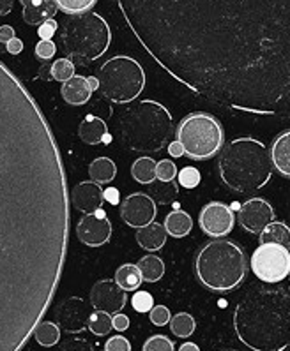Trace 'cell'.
<instances>
[{
  "instance_id": "7",
  "label": "cell",
  "mask_w": 290,
  "mask_h": 351,
  "mask_svg": "<svg viewBox=\"0 0 290 351\" xmlns=\"http://www.w3.org/2000/svg\"><path fill=\"white\" fill-rule=\"evenodd\" d=\"M110 43V27L103 16L92 11L67 16L60 27V45L64 53L83 66L107 53Z\"/></svg>"
},
{
  "instance_id": "40",
  "label": "cell",
  "mask_w": 290,
  "mask_h": 351,
  "mask_svg": "<svg viewBox=\"0 0 290 351\" xmlns=\"http://www.w3.org/2000/svg\"><path fill=\"white\" fill-rule=\"evenodd\" d=\"M170 311L166 306H153V309L149 311V319L153 325L156 326H165L170 323Z\"/></svg>"
},
{
  "instance_id": "25",
  "label": "cell",
  "mask_w": 290,
  "mask_h": 351,
  "mask_svg": "<svg viewBox=\"0 0 290 351\" xmlns=\"http://www.w3.org/2000/svg\"><path fill=\"white\" fill-rule=\"evenodd\" d=\"M117 175V166L110 157H98L89 166V177L96 184L112 182Z\"/></svg>"
},
{
  "instance_id": "42",
  "label": "cell",
  "mask_w": 290,
  "mask_h": 351,
  "mask_svg": "<svg viewBox=\"0 0 290 351\" xmlns=\"http://www.w3.org/2000/svg\"><path fill=\"white\" fill-rule=\"evenodd\" d=\"M60 351H94L92 350V344L85 339H69L63 344Z\"/></svg>"
},
{
  "instance_id": "32",
  "label": "cell",
  "mask_w": 290,
  "mask_h": 351,
  "mask_svg": "<svg viewBox=\"0 0 290 351\" xmlns=\"http://www.w3.org/2000/svg\"><path fill=\"white\" fill-rule=\"evenodd\" d=\"M89 330L92 332L98 337H103V335H108L112 332L113 323H112V314L103 313V311H94L89 318Z\"/></svg>"
},
{
  "instance_id": "24",
  "label": "cell",
  "mask_w": 290,
  "mask_h": 351,
  "mask_svg": "<svg viewBox=\"0 0 290 351\" xmlns=\"http://www.w3.org/2000/svg\"><path fill=\"white\" fill-rule=\"evenodd\" d=\"M58 9L55 5L54 0H43L41 4L30 5V8H23V20L27 25L38 27L41 25L43 21L52 20L55 16Z\"/></svg>"
},
{
  "instance_id": "18",
  "label": "cell",
  "mask_w": 290,
  "mask_h": 351,
  "mask_svg": "<svg viewBox=\"0 0 290 351\" xmlns=\"http://www.w3.org/2000/svg\"><path fill=\"white\" fill-rule=\"evenodd\" d=\"M269 159L274 171L290 178V129L278 134L269 147Z\"/></svg>"
},
{
  "instance_id": "23",
  "label": "cell",
  "mask_w": 290,
  "mask_h": 351,
  "mask_svg": "<svg viewBox=\"0 0 290 351\" xmlns=\"http://www.w3.org/2000/svg\"><path fill=\"white\" fill-rule=\"evenodd\" d=\"M260 244H278L290 247V228L282 221H273L258 233Z\"/></svg>"
},
{
  "instance_id": "50",
  "label": "cell",
  "mask_w": 290,
  "mask_h": 351,
  "mask_svg": "<svg viewBox=\"0 0 290 351\" xmlns=\"http://www.w3.org/2000/svg\"><path fill=\"white\" fill-rule=\"evenodd\" d=\"M11 9H13V0H0V16L11 13Z\"/></svg>"
},
{
  "instance_id": "39",
  "label": "cell",
  "mask_w": 290,
  "mask_h": 351,
  "mask_svg": "<svg viewBox=\"0 0 290 351\" xmlns=\"http://www.w3.org/2000/svg\"><path fill=\"white\" fill-rule=\"evenodd\" d=\"M131 304L133 309L137 311V313H149L154 306V298L147 291H137V293L133 295Z\"/></svg>"
},
{
  "instance_id": "34",
  "label": "cell",
  "mask_w": 290,
  "mask_h": 351,
  "mask_svg": "<svg viewBox=\"0 0 290 351\" xmlns=\"http://www.w3.org/2000/svg\"><path fill=\"white\" fill-rule=\"evenodd\" d=\"M71 76H75V64L71 58H57L52 62V78L55 82H66Z\"/></svg>"
},
{
  "instance_id": "47",
  "label": "cell",
  "mask_w": 290,
  "mask_h": 351,
  "mask_svg": "<svg viewBox=\"0 0 290 351\" xmlns=\"http://www.w3.org/2000/svg\"><path fill=\"white\" fill-rule=\"evenodd\" d=\"M5 51L11 55H20L21 51H23V41L18 38H13L8 45H5Z\"/></svg>"
},
{
  "instance_id": "41",
  "label": "cell",
  "mask_w": 290,
  "mask_h": 351,
  "mask_svg": "<svg viewBox=\"0 0 290 351\" xmlns=\"http://www.w3.org/2000/svg\"><path fill=\"white\" fill-rule=\"evenodd\" d=\"M104 351H131V344L124 335H113L104 344Z\"/></svg>"
},
{
  "instance_id": "43",
  "label": "cell",
  "mask_w": 290,
  "mask_h": 351,
  "mask_svg": "<svg viewBox=\"0 0 290 351\" xmlns=\"http://www.w3.org/2000/svg\"><path fill=\"white\" fill-rule=\"evenodd\" d=\"M55 32H57V21H55L54 18H52V20L43 21L41 25H39L38 36L41 39H45V41H48V39L54 38Z\"/></svg>"
},
{
  "instance_id": "12",
  "label": "cell",
  "mask_w": 290,
  "mask_h": 351,
  "mask_svg": "<svg viewBox=\"0 0 290 351\" xmlns=\"http://www.w3.org/2000/svg\"><path fill=\"white\" fill-rule=\"evenodd\" d=\"M94 307L80 297H69L63 300L55 309L58 328L67 334H80L87 328L89 318Z\"/></svg>"
},
{
  "instance_id": "16",
  "label": "cell",
  "mask_w": 290,
  "mask_h": 351,
  "mask_svg": "<svg viewBox=\"0 0 290 351\" xmlns=\"http://www.w3.org/2000/svg\"><path fill=\"white\" fill-rule=\"evenodd\" d=\"M76 237L82 244L89 247H101L112 237V223L100 208L94 214L83 215V219H80V223L76 224Z\"/></svg>"
},
{
  "instance_id": "17",
  "label": "cell",
  "mask_w": 290,
  "mask_h": 351,
  "mask_svg": "<svg viewBox=\"0 0 290 351\" xmlns=\"http://www.w3.org/2000/svg\"><path fill=\"white\" fill-rule=\"evenodd\" d=\"M71 205L82 214H94L103 207V189L96 182H80L69 193Z\"/></svg>"
},
{
  "instance_id": "8",
  "label": "cell",
  "mask_w": 290,
  "mask_h": 351,
  "mask_svg": "<svg viewBox=\"0 0 290 351\" xmlns=\"http://www.w3.org/2000/svg\"><path fill=\"white\" fill-rule=\"evenodd\" d=\"M177 141L193 161H208L225 147V131L221 122L211 113L195 112L184 117L175 131Z\"/></svg>"
},
{
  "instance_id": "1",
  "label": "cell",
  "mask_w": 290,
  "mask_h": 351,
  "mask_svg": "<svg viewBox=\"0 0 290 351\" xmlns=\"http://www.w3.org/2000/svg\"><path fill=\"white\" fill-rule=\"evenodd\" d=\"M57 140L25 83L0 60V351H21L66 269L71 199Z\"/></svg>"
},
{
  "instance_id": "44",
  "label": "cell",
  "mask_w": 290,
  "mask_h": 351,
  "mask_svg": "<svg viewBox=\"0 0 290 351\" xmlns=\"http://www.w3.org/2000/svg\"><path fill=\"white\" fill-rule=\"evenodd\" d=\"M112 323H113V328H115L117 332H124L128 330V326H129V316H126V314L122 313H117L113 314Z\"/></svg>"
},
{
  "instance_id": "28",
  "label": "cell",
  "mask_w": 290,
  "mask_h": 351,
  "mask_svg": "<svg viewBox=\"0 0 290 351\" xmlns=\"http://www.w3.org/2000/svg\"><path fill=\"white\" fill-rule=\"evenodd\" d=\"M179 195V186L172 180V182H161V180H154L149 184V196L153 198L154 203L159 205H170L175 202Z\"/></svg>"
},
{
  "instance_id": "54",
  "label": "cell",
  "mask_w": 290,
  "mask_h": 351,
  "mask_svg": "<svg viewBox=\"0 0 290 351\" xmlns=\"http://www.w3.org/2000/svg\"><path fill=\"white\" fill-rule=\"evenodd\" d=\"M289 277H290V276H289Z\"/></svg>"
},
{
  "instance_id": "48",
  "label": "cell",
  "mask_w": 290,
  "mask_h": 351,
  "mask_svg": "<svg viewBox=\"0 0 290 351\" xmlns=\"http://www.w3.org/2000/svg\"><path fill=\"white\" fill-rule=\"evenodd\" d=\"M38 78L45 80V82H52V62H45L38 71Z\"/></svg>"
},
{
  "instance_id": "5",
  "label": "cell",
  "mask_w": 290,
  "mask_h": 351,
  "mask_svg": "<svg viewBox=\"0 0 290 351\" xmlns=\"http://www.w3.org/2000/svg\"><path fill=\"white\" fill-rule=\"evenodd\" d=\"M248 274V258L237 242L214 239L200 247L195 258V276L203 288L214 293H230Z\"/></svg>"
},
{
  "instance_id": "37",
  "label": "cell",
  "mask_w": 290,
  "mask_h": 351,
  "mask_svg": "<svg viewBox=\"0 0 290 351\" xmlns=\"http://www.w3.org/2000/svg\"><path fill=\"white\" fill-rule=\"evenodd\" d=\"M177 177V166L172 162L170 159H163V161L156 162V180L161 182H172Z\"/></svg>"
},
{
  "instance_id": "22",
  "label": "cell",
  "mask_w": 290,
  "mask_h": 351,
  "mask_svg": "<svg viewBox=\"0 0 290 351\" xmlns=\"http://www.w3.org/2000/svg\"><path fill=\"white\" fill-rule=\"evenodd\" d=\"M163 226L166 230V235L174 237V239H183V237L190 235V232L193 230V219L188 212L179 208V210H172L166 215Z\"/></svg>"
},
{
  "instance_id": "15",
  "label": "cell",
  "mask_w": 290,
  "mask_h": 351,
  "mask_svg": "<svg viewBox=\"0 0 290 351\" xmlns=\"http://www.w3.org/2000/svg\"><path fill=\"white\" fill-rule=\"evenodd\" d=\"M128 304V293L113 279H101L91 289V306L94 311L117 314Z\"/></svg>"
},
{
  "instance_id": "3",
  "label": "cell",
  "mask_w": 290,
  "mask_h": 351,
  "mask_svg": "<svg viewBox=\"0 0 290 351\" xmlns=\"http://www.w3.org/2000/svg\"><path fill=\"white\" fill-rule=\"evenodd\" d=\"M237 339L252 351H285L290 346V295L257 288L234 309Z\"/></svg>"
},
{
  "instance_id": "53",
  "label": "cell",
  "mask_w": 290,
  "mask_h": 351,
  "mask_svg": "<svg viewBox=\"0 0 290 351\" xmlns=\"http://www.w3.org/2000/svg\"><path fill=\"white\" fill-rule=\"evenodd\" d=\"M87 80H89V85H91L92 92L98 90V80H96V78H87Z\"/></svg>"
},
{
  "instance_id": "31",
  "label": "cell",
  "mask_w": 290,
  "mask_h": 351,
  "mask_svg": "<svg viewBox=\"0 0 290 351\" xmlns=\"http://www.w3.org/2000/svg\"><path fill=\"white\" fill-rule=\"evenodd\" d=\"M197 328L195 318L190 313H177L170 318V330L175 337H190Z\"/></svg>"
},
{
  "instance_id": "29",
  "label": "cell",
  "mask_w": 290,
  "mask_h": 351,
  "mask_svg": "<svg viewBox=\"0 0 290 351\" xmlns=\"http://www.w3.org/2000/svg\"><path fill=\"white\" fill-rule=\"evenodd\" d=\"M131 177L138 184H153L156 180V161L153 157H140L133 162L131 166Z\"/></svg>"
},
{
  "instance_id": "33",
  "label": "cell",
  "mask_w": 290,
  "mask_h": 351,
  "mask_svg": "<svg viewBox=\"0 0 290 351\" xmlns=\"http://www.w3.org/2000/svg\"><path fill=\"white\" fill-rule=\"evenodd\" d=\"M54 2L58 11H63L67 16L89 13L98 4V0H54Z\"/></svg>"
},
{
  "instance_id": "20",
  "label": "cell",
  "mask_w": 290,
  "mask_h": 351,
  "mask_svg": "<svg viewBox=\"0 0 290 351\" xmlns=\"http://www.w3.org/2000/svg\"><path fill=\"white\" fill-rule=\"evenodd\" d=\"M137 242L142 249L145 251H159L166 242V230L163 224L150 223L144 228L137 230Z\"/></svg>"
},
{
  "instance_id": "46",
  "label": "cell",
  "mask_w": 290,
  "mask_h": 351,
  "mask_svg": "<svg viewBox=\"0 0 290 351\" xmlns=\"http://www.w3.org/2000/svg\"><path fill=\"white\" fill-rule=\"evenodd\" d=\"M103 199L104 202L110 203V205H119V199H120L119 191H117L115 187H108V189H103Z\"/></svg>"
},
{
  "instance_id": "19",
  "label": "cell",
  "mask_w": 290,
  "mask_h": 351,
  "mask_svg": "<svg viewBox=\"0 0 290 351\" xmlns=\"http://www.w3.org/2000/svg\"><path fill=\"white\" fill-rule=\"evenodd\" d=\"M63 97L67 104L71 106H82V104L87 103L92 95V88L89 85V80L85 76L75 75L71 76L69 80L63 83Z\"/></svg>"
},
{
  "instance_id": "11",
  "label": "cell",
  "mask_w": 290,
  "mask_h": 351,
  "mask_svg": "<svg viewBox=\"0 0 290 351\" xmlns=\"http://www.w3.org/2000/svg\"><path fill=\"white\" fill-rule=\"evenodd\" d=\"M199 224L200 230L211 239H225L234 230L236 215L227 203L211 202L200 210Z\"/></svg>"
},
{
  "instance_id": "21",
  "label": "cell",
  "mask_w": 290,
  "mask_h": 351,
  "mask_svg": "<svg viewBox=\"0 0 290 351\" xmlns=\"http://www.w3.org/2000/svg\"><path fill=\"white\" fill-rule=\"evenodd\" d=\"M80 140L87 145H98L101 141H108V128L104 124V120H101L100 117L89 115L87 119L82 120V124L78 128Z\"/></svg>"
},
{
  "instance_id": "35",
  "label": "cell",
  "mask_w": 290,
  "mask_h": 351,
  "mask_svg": "<svg viewBox=\"0 0 290 351\" xmlns=\"http://www.w3.org/2000/svg\"><path fill=\"white\" fill-rule=\"evenodd\" d=\"M179 186L184 187V189H195L200 184V171L195 166H186L177 173Z\"/></svg>"
},
{
  "instance_id": "9",
  "label": "cell",
  "mask_w": 290,
  "mask_h": 351,
  "mask_svg": "<svg viewBox=\"0 0 290 351\" xmlns=\"http://www.w3.org/2000/svg\"><path fill=\"white\" fill-rule=\"evenodd\" d=\"M98 90L104 99L117 104L135 101L145 87V73L131 57L117 55L98 71Z\"/></svg>"
},
{
  "instance_id": "2",
  "label": "cell",
  "mask_w": 290,
  "mask_h": 351,
  "mask_svg": "<svg viewBox=\"0 0 290 351\" xmlns=\"http://www.w3.org/2000/svg\"><path fill=\"white\" fill-rule=\"evenodd\" d=\"M144 50L199 97L290 119V0H117Z\"/></svg>"
},
{
  "instance_id": "26",
  "label": "cell",
  "mask_w": 290,
  "mask_h": 351,
  "mask_svg": "<svg viewBox=\"0 0 290 351\" xmlns=\"http://www.w3.org/2000/svg\"><path fill=\"white\" fill-rule=\"evenodd\" d=\"M113 281L128 293V291H135V289L140 288L144 279H142V274L140 270H138L137 265L126 263L120 265L119 269H117L115 279H113Z\"/></svg>"
},
{
  "instance_id": "52",
  "label": "cell",
  "mask_w": 290,
  "mask_h": 351,
  "mask_svg": "<svg viewBox=\"0 0 290 351\" xmlns=\"http://www.w3.org/2000/svg\"><path fill=\"white\" fill-rule=\"evenodd\" d=\"M43 0H20V4L23 5V8H30V5H38L41 4Z\"/></svg>"
},
{
  "instance_id": "51",
  "label": "cell",
  "mask_w": 290,
  "mask_h": 351,
  "mask_svg": "<svg viewBox=\"0 0 290 351\" xmlns=\"http://www.w3.org/2000/svg\"><path fill=\"white\" fill-rule=\"evenodd\" d=\"M179 351H200V348L195 343H184L183 346L179 348Z\"/></svg>"
},
{
  "instance_id": "45",
  "label": "cell",
  "mask_w": 290,
  "mask_h": 351,
  "mask_svg": "<svg viewBox=\"0 0 290 351\" xmlns=\"http://www.w3.org/2000/svg\"><path fill=\"white\" fill-rule=\"evenodd\" d=\"M13 38H16V34H14L13 27H11V25L0 27V45L5 46Z\"/></svg>"
},
{
  "instance_id": "14",
  "label": "cell",
  "mask_w": 290,
  "mask_h": 351,
  "mask_svg": "<svg viewBox=\"0 0 290 351\" xmlns=\"http://www.w3.org/2000/svg\"><path fill=\"white\" fill-rule=\"evenodd\" d=\"M158 214L156 203L145 193H133L120 205V217L129 228H144L154 223Z\"/></svg>"
},
{
  "instance_id": "6",
  "label": "cell",
  "mask_w": 290,
  "mask_h": 351,
  "mask_svg": "<svg viewBox=\"0 0 290 351\" xmlns=\"http://www.w3.org/2000/svg\"><path fill=\"white\" fill-rule=\"evenodd\" d=\"M119 134L120 143L133 152H159L174 134V119L163 104L140 101L122 112Z\"/></svg>"
},
{
  "instance_id": "49",
  "label": "cell",
  "mask_w": 290,
  "mask_h": 351,
  "mask_svg": "<svg viewBox=\"0 0 290 351\" xmlns=\"http://www.w3.org/2000/svg\"><path fill=\"white\" fill-rule=\"evenodd\" d=\"M168 154H170L172 157H181V156H184L183 147H181V143H179L177 140L172 141V143H170V147H168Z\"/></svg>"
},
{
  "instance_id": "13",
  "label": "cell",
  "mask_w": 290,
  "mask_h": 351,
  "mask_svg": "<svg viewBox=\"0 0 290 351\" xmlns=\"http://www.w3.org/2000/svg\"><path fill=\"white\" fill-rule=\"evenodd\" d=\"M276 219L274 208L267 199L264 198H249L245 203H241L237 210V221L241 228L248 233H260L265 226Z\"/></svg>"
},
{
  "instance_id": "38",
  "label": "cell",
  "mask_w": 290,
  "mask_h": 351,
  "mask_svg": "<svg viewBox=\"0 0 290 351\" xmlns=\"http://www.w3.org/2000/svg\"><path fill=\"white\" fill-rule=\"evenodd\" d=\"M55 53H57V46H55V43L52 39H48V41L41 39L36 45V58H38L39 62H48V60H52L55 57Z\"/></svg>"
},
{
  "instance_id": "36",
  "label": "cell",
  "mask_w": 290,
  "mask_h": 351,
  "mask_svg": "<svg viewBox=\"0 0 290 351\" xmlns=\"http://www.w3.org/2000/svg\"><path fill=\"white\" fill-rule=\"evenodd\" d=\"M142 351H175V344L166 335H153L144 343Z\"/></svg>"
},
{
  "instance_id": "30",
  "label": "cell",
  "mask_w": 290,
  "mask_h": 351,
  "mask_svg": "<svg viewBox=\"0 0 290 351\" xmlns=\"http://www.w3.org/2000/svg\"><path fill=\"white\" fill-rule=\"evenodd\" d=\"M60 332L63 330L58 328L57 323L41 322L38 325V328L34 330V339H36L39 346L43 348L57 346V343L60 341Z\"/></svg>"
},
{
  "instance_id": "10",
  "label": "cell",
  "mask_w": 290,
  "mask_h": 351,
  "mask_svg": "<svg viewBox=\"0 0 290 351\" xmlns=\"http://www.w3.org/2000/svg\"><path fill=\"white\" fill-rule=\"evenodd\" d=\"M252 272L262 282H282L290 276L289 247L278 244H260L252 254Z\"/></svg>"
},
{
  "instance_id": "27",
  "label": "cell",
  "mask_w": 290,
  "mask_h": 351,
  "mask_svg": "<svg viewBox=\"0 0 290 351\" xmlns=\"http://www.w3.org/2000/svg\"><path fill=\"white\" fill-rule=\"evenodd\" d=\"M144 282H158L165 276V263L156 254H147L137 263Z\"/></svg>"
},
{
  "instance_id": "4",
  "label": "cell",
  "mask_w": 290,
  "mask_h": 351,
  "mask_svg": "<svg viewBox=\"0 0 290 351\" xmlns=\"http://www.w3.org/2000/svg\"><path fill=\"white\" fill-rule=\"evenodd\" d=\"M218 171L225 186L239 195L262 189L273 177L269 149L257 138H236L221 149Z\"/></svg>"
}]
</instances>
